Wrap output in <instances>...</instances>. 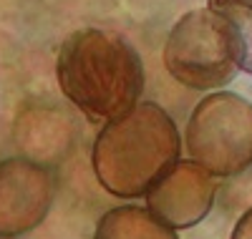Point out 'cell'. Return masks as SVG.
<instances>
[{
    "instance_id": "ba28073f",
    "label": "cell",
    "mask_w": 252,
    "mask_h": 239,
    "mask_svg": "<svg viewBox=\"0 0 252 239\" xmlns=\"http://www.w3.org/2000/svg\"><path fill=\"white\" fill-rule=\"evenodd\" d=\"M229 28L240 71L252 76V0H207Z\"/></svg>"
},
{
    "instance_id": "7a4b0ae2",
    "label": "cell",
    "mask_w": 252,
    "mask_h": 239,
    "mask_svg": "<svg viewBox=\"0 0 252 239\" xmlns=\"http://www.w3.org/2000/svg\"><path fill=\"white\" fill-rule=\"evenodd\" d=\"M182 139L174 119L152 101H136L129 111L103 123L94 141V174L119 199L144 197L149 186L179 159Z\"/></svg>"
},
{
    "instance_id": "3957f363",
    "label": "cell",
    "mask_w": 252,
    "mask_h": 239,
    "mask_svg": "<svg viewBox=\"0 0 252 239\" xmlns=\"http://www.w3.org/2000/svg\"><path fill=\"white\" fill-rule=\"evenodd\" d=\"M164 66L192 91L227 86L240 71L227 23L209 5L184 13L166 35Z\"/></svg>"
},
{
    "instance_id": "277c9868",
    "label": "cell",
    "mask_w": 252,
    "mask_h": 239,
    "mask_svg": "<svg viewBox=\"0 0 252 239\" xmlns=\"http://www.w3.org/2000/svg\"><path fill=\"white\" fill-rule=\"evenodd\" d=\"M184 144L212 177H237L252 166V103L232 91L209 93L189 116Z\"/></svg>"
},
{
    "instance_id": "5b68a950",
    "label": "cell",
    "mask_w": 252,
    "mask_h": 239,
    "mask_svg": "<svg viewBox=\"0 0 252 239\" xmlns=\"http://www.w3.org/2000/svg\"><path fill=\"white\" fill-rule=\"evenodd\" d=\"M56 184L46 166L15 156L0 161V239L33 232L48 216Z\"/></svg>"
},
{
    "instance_id": "8992f818",
    "label": "cell",
    "mask_w": 252,
    "mask_h": 239,
    "mask_svg": "<svg viewBox=\"0 0 252 239\" xmlns=\"http://www.w3.org/2000/svg\"><path fill=\"white\" fill-rule=\"evenodd\" d=\"M217 184L194 159H177V164L149 186L146 209H152L172 229H192L212 211Z\"/></svg>"
},
{
    "instance_id": "52a82bcc",
    "label": "cell",
    "mask_w": 252,
    "mask_h": 239,
    "mask_svg": "<svg viewBox=\"0 0 252 239\" xmlns=\"http://www.w3.org/2000/svg\"><path fill=\"white\" fill-rule=\"evenodd\" d=\"M94 239H179L177 229L161 222L152 209L124 204L98 219Z\"/></svg>"
},
{
    "instance_id": "9c48e42d",
    "label": "cell",
    "mask_w": 252,
    "mask_h": 239,
    "mask_svg": "<svg viewBox=\"0 0 252 239\" xmlns=\"http://www.w3.org/2000/svg\"><path fill=\"white\" fill-rule=\"evenodd\" d=\"M229 239H252V207L237 219L235 229H232V237Z\"/></svg>"
},
{
    "instance_id": "6da1fadb",
    "label": "cell",
    "mask_w": 252,
    "mask_h": 239,
    "mask_svg": "<svg viewBox=\"0 0 252 239\" xmlns=\"http://www.w3.org/2000/svg\"><path fill=\"white\" fill-rule=\"evenodd\" d=\"M56 78L63 96L89 121L106 123L139 101L144 63L121 33L81 28L61 43Z\"/></svg>"
}]
</instances>
